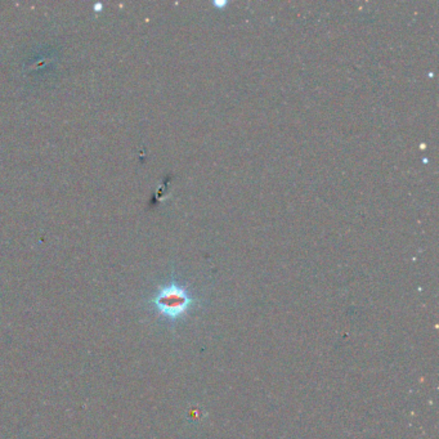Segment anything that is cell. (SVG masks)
Returning a JSON list of instances; mask_svg holds the SVG:
<instances>
[{"label": "cell", "mask_w": 439, "mask_h": 439, "mask_svg": "<svg viewBox=\"0 0 439 439\" xmlns=\"http://www.w3.org/2000/svg\"><path fill=\"white\" fill-rule=\"evenodd\" d=\"M193 302L195 299L189 289L177 281H171L158 287L156 294L150 300L157 313L171 322L178 321L189 313Z\"/></svg>", "instance_id": "cell-1"}]
</instances>
